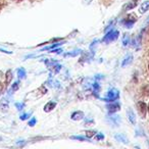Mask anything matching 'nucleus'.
Listing matches in <instances>:
<instances>
[{"label": "nucleus", "mask_w": 149, "mask_h": 149, "mask_svg": "<svg viewBox=\"0 0 149 149\" xmlns=\"http://www.w3.org/2000/svg\"><path fill=\"white\" fill-rule=\"evenodd\" d=\"M9 108V104H8V101H7L5 98H3V99L0 100V111H7Z\"/></svg>", "instance_id": "423d86ee"}, {"label": "nucleus", "mask_w": 149, "mask_h": 149, "mask_svg": "<svg viewBox=\"0 0 149 149\" xmlns=\"http://www.w3.org/2000/svg\"><path fill=\"white\" fill-rule=\"evenodd\" d=\"M56 106V102H54V101H49L47 104H46L45 106H44V110H45L46 112H48V111H51L52 109H53L54 107Z\"/></svg>", "instance_id": "f8f14e48"}, {"label": "nucleus", "mask_w": 149, "mask_h": 149, "mask_svg": "<svg viewBox=\"0 0 149 149\" xmlns=\"http://www.w3.org/2000/svg\"><path fill=\"white\" fill-rule=\"evenodd\" d=\"M29 116H30V114L29 113H24V114H22V116H21V120H27V118H29Z\"/></svg>", "instance_id": "393cba45"}, {"label": "nucleus", "mask_w": 149, "mask_h": 149, "mask_svg": "<svg viewBox=\"0 0 149 149\" xmlns=\"http://www.w3.org/2000/svg\"><path fill=\"white\" fill-rule=\"evenodd\" d=\"M45 63H46V65L48 66V68H49L50 70H52L53 72H58L60 68H61V66H60L59 64H57L56 61H53V60H46Z\"/></svg>", "instance_id": "20e7f679"}, {"label": "nucleus", "mask_w": 149, "mask_h": 149, "mask_svg": "<svg viewBox=\"0 0 149 149\" xmlns=\"http://www.w3.org/2000/svg\"><path fill=\"white\" fill-rule=\"evenodd\" d=\"M95 134H96L95 131H87V132H86V135H87L88 138H91V137L93 136V135H95Z\"/></svg>", "instance_id": "aec40b11"}, {"label": "nucleus", "mask_w": 149, "mask_h": 149, "mask_svg": "<svg viewBox=\"0 0 149 149\" xmlns=\"http://www.w3.org/2000/svg\"><path fill=\"white\" fill-rule=\"evenodd\" d=\"M61 43H56V44H53V45H51V46H49V47H46L44 50H49V49H52V48H54V47H56V46H58V45H60Z\"/></svg>", "instance_id": "5701e85b"}, {"label": "nucleus", "mask_w": 149, "mask_h": 149, "mask_svg": "<svg viewBox=\"0 0 149 149\" xmlns=\"http://www.w3.org/2000/svg\"><path fill=\"white\" fill-rule=\"evenodd\" d=\"M35 124H36V118H32V120L29 122V126L33 127V126H35Z\"/></svg>", "instance_id": "b1692460"}, {"label": "nucleus", "mask_w": 149, "mask_h": 149, "mask_svg": "<svg viewBox=\"0 0 149 149\" xmlns=\"http://www.w3.org/2000/svg\"><path fill=\"white\" fill-rule=\"evenodd\" d=\"M15 106H17V109H19V110H22L25 105H24V103H15Z\"/></svg>", "instance_id": "4be33fe9"}, {"label": "nucleus", "mask_w": 149, "mask_h": 149, "mask_svg": "<svg viewBox=\"0 0 149 149\" xmlns=\"http://www.w3.org/2000/svg\"><path fill=\"white\" fill-rule=\"evenodd\" d=\"M118 37V31H110L106 34L105 37L103 38L102 41H103L104 43H109V42L114 41Z\"/></svg>", "instance_id": "f03ea898"}, {"label": "nucleus", "mask_w": 149, "mask_h": 149, "mask_svg": "<svg viewBox=\"0 0 149 149\" xmlns=\"http://www.w3.org/2000/svg\"><path fill=\"white\" fill-rule=\"evenodd\" d=\"M72 118L74 120H81L84 118V112L83 111H74L72 114Z\"/></svg>", "instance_id": "0eeeda50"}, {"label": "nucleus", "mask_w": 149, "mask_h": 149, "mask_svg": "<svg viewBox=\"0 0 149 149\" xmlns=\"http://www.w3.org/2000/svg\"><path fill=\"white\" fill-rule=\"evenodd\" d=\"M19 82H15V84H13V88H11V90H10V93H13V91H17V89H19Z\"/></svg>", "instance_id": "6ab92c4d"}, {"label": "nucleus", "mask_w": 149, "mask_h": 149, "mask_svg": "<svg viewBox=\"0 0 149 149\" xmlns=\"http://www.w3.org/2000/svg\"><path fill=\"white\" fill-rule=\"evenodd\" d=\"M136 21H137L136 15H129L128 17L123 21V25H124L126 28H131L133 25H134V23H136Z\"/></svg>", "instance_id": "7ed1b4c3"}, {"label": "nucleus", "mask_w": 149, "mask_h": 149, "mask_svg": "<svg viewBox=\"0 0 149 149\" xmlns=\"http://www.w3.org/2000/svg\"><path fill=\"white\" fill-rule=\"evenodd\" d=\"M149 9V0H146L144 2H142L140 6V13H145L147 10Z\"/></svg>", "instance_id": "9b49d317"}, {"label": "nucleus", "mask_w": 149, "mask_h": 149, "mask_svg": "<svg viewBox=\"0 0 149 149\" xmlns=\"http://www.w3.org/2000/svg\"><path fill=\"white\" fill-rule=\"evenodd\" d=\"M120 97V92L118 91L116 89H111L108 91L107 93V96H106L105 98H104V101H114V100H116L118 98Z\"/></svg>", "instance_id": "f257e3e1"}, {"label": "nucleus", "mask_w": 149, "mask_h": 149, "mask_svg": "<svg viewBox=\"0 0 149 149\" xmlns=\"http://www.w3.org/2000/svg\"><path fill=\"white\" fill-rule=\"evenodd\" d=\"M103 138H104V136H103V135H102V134H98L97 136L95 137L96 140H102V139H103Z\"/></svg>", "instance_id": "a878e982"}, {"label": "nucleus", "mask_w": 149, "mask_h": 149, "mask_svg": "<svg viewBox=\"0 0 149 149\" xmlns=\"http://www.w3.org/2000/svg\"><path fill=\"white\" fill-rule=\"evenodd\" d=\"M17 1H21V0H17Z\"/></svg>", "instance_id": "c85d7f7f"}, {"label": "nucleus", "mask_w": 149, "mask_h": 149, "mask_svg": "<svg viewBox=\"0 0 149 149\" xmlns=\"http://www.w3.org/2000/svg\"><path fill=\"white\" fill-rule=\"evenodd\" d=\"M116 139L120 142H124V143H128V139L124 136V135H116Z\"/></svg>", "instance_id": "2eb2a0df"}, {"label": "nucleus", "mask_w": 149, "mask_h": 149, "mask_svg": "<svg viewBox=\"0 0 149 149\" xmlns=\"http://www.w3.org/2000/svg\"><path fill=\"white\" fill-rule=\"evenodd\" d=\"M17 76L19 79H25L26 78V70L24 68H19L17 70Z\"/></svg>", "instance_id": "4468645a"}, {"label": "nucleus", "mask_w": 149, "mask_h": 149, "mask_svg": "<svg viewBox=\"0 0 149 149\" xmlns=\"http://www.w3.org/2000/svg\"><path fill=\"white\" fill-rule=\"evenodd\" d=\"M132 60H133V56L131 55V54H129V55H127L126 57H125V59L123 60V62H122V66H126V65H128V64H130L131 62H132Z\"/></svg>", "instance_id": "ddd939ff"}, {"label": "nucleus", "mask_w": 149, "mask_h": 149, "mask_svg": "<svg viewBox=\"0 0 149 149\" xmlns=\"http://www.w3.org/2000/svg\"><path fill=\"white\" fill-rule=\"evenodd\" d=\"M148 111H149V105H148Z\"/></svg>", "instance_id": "cd10ccee"}, {"label": "nucleus", "mask_w": 149, "mask_h": 149, "mask_svg": "<svg viewBox=\"0 0 149 149\" xmlns=\"http://www.w3.org/2000/svg\"><path fill=\"white\" fill-rule=\"evenodd\" d=\"M129 43H130V38H129L128 34H126V35H125V37H124V41H123V44H124V46H127Z\"/></svg>", "instance_id": "f3484780"}, {"label": "nucleus", "mask_w": 149, "mask_h": 149, "mask_svg": "<svg viewBox=\"0 0 149 149\" xmlns=\"http://www.w3.org/2000/svg\"><path fill=\"white\" fill-rule=\"evenodd\" d=\"M70 139H74V140H82V141L87 140V138H85V137H83V136H72Z\"/></svg>", "instance_id": "a211bd4d"}, {"label": "nucleus", "mask_w": 149, "mask_h": 149, "mask_svg": "<svg viewBox=\"0 0 149 149\" xmlns=\"http://www.w3.org/2000/svg\"><path fill=\"white\" fill-rule=\"evenodd\" d=\"M149 24V17H148V19H147V22H146V24H145V25H148Z\"/></svg>", "instance_id": "bb28decb"}, {"label": "nucleus", "mask_w": 149, "mask_h": 149, "mask_svg": "<svg viewBox=\"0 0 149 149\" xmlns=\"http://www.w3.org/2000/svg\"><path fill=\"white\" fill-rule=\"evenodd\" d=\"M11 79H13V74H11V70H7L6 72V85H8L9 83H10Z\"/></svg>", "instance_id": "dca6fc26"}, {"label": "nucleus", "mask_w": 149, "mask_h": 149, "mask_svg": "<svg viewBox=\"0 0 149 149\" xmlns=\"http://www.w3.org/2000/svg\"><path fill=\"white\" fill-rule=\"evenodd\" d=\"M137 106H138V110H139V113L141 114V118H144L145 116H146V110H147L146 104L144 102H138Z\"/></svg>", "instance_id": "39448f33"}, {"label": "nucleus", "mask_w": 149, "mask_h": 149, "mask_svg": "<svg viewBox=\"0 0 149 149\" xmlns=\"http://www.w3.org/2000/svg\"><path fill=\"white\" fill-rule=\"evenodd\" d=\"M120 104L118 103H112V104H109V105H107V109L109 112H116L118 111V110H120Z\"/></svg>", "instance_id": "6e6552de"}, {"label": "nucleus", "mask_w": 149, "mask_h": 149, "mask_svg": "<svg viewBox=\"0 0 149 149\" xmlns=\"http://www.w3.org/2000/svg\"><path fill=\"white\" fill-rule=\"evenodd\" d=\"M80 52H81L80 50H77V52H74V53H72H72H68V54H65V56H76V55H78Z\"/></svg>", "instance_id": "412c9836"}, {"label": "nucleus", "mask_w": 149, "mask_h": 149, "mask_svg": "<svg viewBox=\"0 0 149 149\" xmlns=\"http://www.w3.org/2000/svg\"><path fill=\"white\" fill-rule=\"evenodd\" d=\"M128 118H129V120H130L131 124H133V125L136 124V116H135L134 111H133L132 109L128 110Z\"/></svg>", "instance_id": "9d476101"}, {"label": "nucleus", "mask_w": 149, "mask_h": 149, "mask_svg": "<svg viewBox=\"0 0 149 149\" xmlns=\"http://www.w3.org/2000/svg\"><path fill=\"white\" fill-rule=\"evenodd\" d=\"M137 4H138V0H132V1H130L128 4L125 5L124 9H126V10H129V9H133L134 7L137 6Z\"/></svg>", "instance_id": "1a4fd4ad"}]
</instances>
